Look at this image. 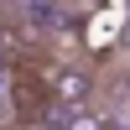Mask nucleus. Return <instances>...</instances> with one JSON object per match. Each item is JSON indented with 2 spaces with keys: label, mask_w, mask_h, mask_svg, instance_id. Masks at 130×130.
<instances>
[{
  "label": "nucleus",
  "mask_w": 130,
  "mask_h": 130,
  "mask_svg": "<svg viewBox=\"0 0 130 130\" xmlns=\"http://www.w3.org/2000/svg\"><path fill=\"white\" fill-rule=\"evenodd\" d=\"M42 73H47V94H52V104H62V109H83V104L99 99V78H94L89 62L62 57V62H47Z\"/></svg>",
  "instance_id": "obj_1"
},
{
  "label": "nucleus",
  "mask_w": 130,
  "mask_h": 130,
  "mask_svg": "<svg viewBox=\"0 0 130 130\" xmlns=\"http://www.w3.org/2000/svg\"><path fill=\"white\" fill-rule=\"evenodd\" d=\"M73 5H99V0H73Z\"/></svg>",
  "instance_id": "obj_2"
},
{
  "label": "nucleus",
  "mask_w": 130,
  "mask_h": 130,
  "mask_svg": "<svg viewBox=\"0 0 130 130\" xmlns=\"http://www.w3.org/2000/svg\"><path fill=\"white\" fill-rule=\"evenodd\" d=\"M0 16H5V0H0Z\"/></svg>",
  "instance_id": "obj_3"
},
{
  "label": "nucleus",
  "mask_w": 130,
  "mask_h": 130,
  "mask_svg": "<svg viewBox=\"0 0 130 130\" xmlns=\"http://www.w3.org/2000/svg\"><path fill=\"white\" fill-rule=\"evenodd\" d=\"M37 130H52V125H37Z\"/></svg>",
  "instance_id": "obj_4"
},
{
  "label": "nucleus",
  "mask_w": 130,
  "mask_h": 130,
  "mask_svg": "<svg viewBox=\"0 0 130 130\" xmlns=\"http://www.w3.org/2000/svg\"><path fill=\"white\" fill-rule=\"evenodd\" d=\"M125 10H130V0H125Z\"/></svg>",
  "instance_id": "obj_5"
},
{
  "label": "nucleus",
  "mask_w": 130,
  "mask_h": 130,
  "mask_svg": "<svg viewBox=\"0 0 130 130\" xmlns=\"http://www.w3.org/2000/svg\"><path fill=\"white\" fill-rule=\"evenodd\" d=\"M125 130H130V120H125Z\"/></svg>",
  "instance_id": "obj_6"
}]
</instances>
